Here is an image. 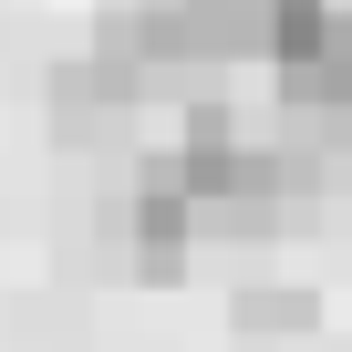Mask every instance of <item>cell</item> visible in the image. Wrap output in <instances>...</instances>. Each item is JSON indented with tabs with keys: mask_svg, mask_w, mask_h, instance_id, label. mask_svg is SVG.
Segmentation results:
<instances>
[{
	"mask_svg": "<svg viewBox=\"0 0 352 352\" xmlns=\"http://www.w3.org/2000/svg\"><path fill=\"white\" fill-rule=\"evenodd\" d=\"M228 321H239L249 342H300V331L321 321V290H311V280H239Z\"/></svg>",
	"mask_w": 352,
	"mask_h": 352,
	"instance_id": "cell-2",
	"label": "cell"
},
{
	"mask_svg": "<svg viewBox=\"0 0 352 352\" xmlns=\"http://www.w3.org/2000/svg\"><path fill=\"white\" fill-rule=\"evenodd\" d=\"M176 32L197 42V63H270V0H176Z\"/></svg>",
	"mask_w": 352,
	"mask_h": 352,
	"instance_id": "cell-1",
	"label": "cell"
}]
</instances>
